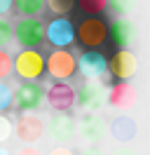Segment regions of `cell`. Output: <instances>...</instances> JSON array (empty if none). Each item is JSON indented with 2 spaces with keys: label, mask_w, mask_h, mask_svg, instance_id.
<instances>
[{
  "label": "cell",
  "mask_w": 150,
  "mask_h": 155,
  "mask_svg": "<svg viewBox=\"0 0 150 155\" xmlns=\"http://www.w3.org/2000/svg\"><path fill=\"white\" fill-rule=\"evenodd\" d=\"M14 40L21 47H40L45 40V24L35 17H26L14 26Z\"/></svg>",
  "instance_id": "cell-11"
},
{
  "label": "cell",
  "mask_w": 150,
  "mask_h": 155,
  "mask_svg": "<svg viewBox=\"0 0 150 155\" xmlns=\"http://www.w3.org/2000/svg\"><path fill=\"white\" fill-rule=\"evenodd\" d=\"M45 134L52 139V143L68 146L75 136V117L70 113H54L45 122Z\"/></svg>",
  "instance_id": "cell-8"
},
{
  "label": "cell",
  "mask_w": 150,
  "mask_h": 155,
  "mask_svg": "<svg viewBox=\"0 0 150 155\" xmlns=\"http://www.w3.org/2000/svg\"><path fill=\"white\" fill-rule=\"evenodd\" d=\"M106 104L117 110H131L139 104V89L131 85L129 80H120L106 92Z\"/></svg>",
  "instance_id": "cell-12"
},
{
  "label": "cell",
  "mask_w": 150,
  "mask_h": 155,
  "mask_svg": "<svg viewBox=\"0 0 150 155\" xmlns=\"http://www.w3.org/2000/svg\"><path fill=\"white\" fill-rule=\"evenodd\" d=\"M12 97H14V89L9 87L5 80H0V113L12 108Z\"/></svg>",
  "instance_id": "cell-22"
},
{
  "label": "cell",
  "mask_w": 150,
  "mask_h": 155,
  "mask_svg": "<svg viewBox=\"0 0 150 155\" xmlns=\"http://www.w3.org/2000/svg\"><path fill=\"white\" fill-rule=\"evenodd\" d=\"M45 7L54 12V17H66L75 7V0H45Z\"/></svg>",
  "instance_id": "cell-19"
},
{
  "label": "cell",
  "mask_w": 150,
  "mask_h": 155,
  "mask_svg": "<svg viewBox=\"0 0 150 155\" xmlns=\"http://www.w3.org/2000/svg\"><path fill=\"white\" fill-rule=\"evenodd\" d=\"M45 104V87L38 80H24L12 97V106L21 113H33Z\"/></svg>",
  "instance_id": "cell-3"
},
{
  "label": "cell",
  "mask_w": 150,
  "mask_h": 155,
  "mask_svg": "<svg viewBox=\"0 0 150 155\" xmlns=\"http://www.w3.org/2000/svg\"><path fill=\"white\" fill-rule=\"evenodd\" d=\"M45 71H47V75H52L54 80H68L77 71V59H75L73 52H68L66 47L54 49L45 59Z\"/></svg>",
  "instance_id": "cell-7"
},
{
  "label": "cell",
  "mask_w": 150,
  "mask_h": 155,
  "mask_svg": "<svg viewBox=\"0 0 150 155\" xmlns=\"http://www.w3.org/2000/svg\"><path fill=\"white\" fill-rule=\"evenodd\" d=\"M47 155H75V153H73V148H68V146H64V143H54V148Z\"/></svg>",
  "instance_id": "cell-25"
},
{
  "label": "cell",
  "mask_w": 150,
  "mask_h": 155,
  "mask_svg": "<svg viewBox=\"0 0 150 155\" xmlns=\"http://www.w3.org/2000/svg\"><path fill=\"white\" fill-rule=\"evenodd\" d=\"M80 150H82L80 155H106L99 146H89V148H80Z\"/></svg>",
  "instance_id": "cell-26"
},
{
  "label": "cell",
  "mask_w": 150,
  "mask_h": 155,
  "mask_svg": "<svg viewBox=\"0 0 150 155\" xmlns=\"http://www.w3.org/2000/svg\"><path fill=\"white\" fill-rule=\"evenodd\" d=\"M45 104L54 113H70L75 108V87L66 80H54L45 89Z\"/></svg>",
  "instance_id": "cell-6"
},
{
  "label": "cell",
  "mask_w": 150,
  "mask_h": 155,
  "mask_svg": "<svg viewBox=\"0 0 150 155\" xmlns=\"http://www.w3.org/2000/svg\"><path fill=\"white\" fill-rule=\"evenodd\" d=\"M45 40L54 49H61V47L73 45V40H75V26H73V21L66 19V17H54V19L45 26Z\"/></svg>",
  "instance_id": "cell-10"
},
{
  "label": "cell",
  "mask_w": 150,
  "mask_h": 155,
  "mask_svg": "<svg viewBox=\"0 0 150 155\" xmlns=\"http://www.w3.org/2000/svg\"><path fill=\"white\" fill-rule=\"evenodd\" d=\"M77 7H80L87 17H96V14L106 12L108 0H77Z\"/></svg>",
  "instance_id": "cell-18"
},
{
  "label": "cell",
  "mask_w": 150,
  "mask_h": 155,
  "mask_svg": "<svg viewBox=\"0 0 150 155\" xmlns=\"http://www.w3.org/2000/svg\"><path fill=\"white\" fill-rule=\"evenodd\" d=\"M12 7L24 17H38L45 10V0H12Z\"/></svg>",
  "instance_id": "cell-17"
},
{
  "label": "cell",
  "mask_w": 150,
  "mask_h": 155,
  "mask_svg": "<svg viewBox=\"0 0 150 155\" xmlns=\"http://www.w3.org/2000/svg\"><path fill=\"white\" fill-rule=\"evenodd\" d=\"M12 134L17 136L21 143L33 146L45 136V120L40 115H33V113H24V115L14 122V132H12Z\"/></svg>",
  "instance_id": "cell-9"
},
{
  "label": "cell",
  "mask_w": 150,
  "mask_h": 155,
  "mask_svg": "<svg viewBox=\"0 0 150 155\" xmlns=\"http://www.w3.org/2000/svg\"><path fill=\"white\" fill-rule=\"evenodd\" d=\"M77 71L82 73L87 80H99L108 73V59L96 49H84L80 59H77Z\"/></svg>",
  "instance_id": "cell-14"
},
{
  "label": "cell",
  "mask_w": 150,
  "mask_h": 155,
  "mask_svg": "<svg viewBox=\"0 0 150 155\" xmlns=\"http://www.w3.org/2000/svg\"><path fill=\"white\" fill-rule=\"evenodd\" d=\"M108 71L117 80H131L136 75V71H139V57L129 47H117V52L108 61Z\"/></svg>",
  "instance_id": "cell-13"
},
{
  "label": "cell",
  "mask_w": 150,
  "mask_h": 155,
  "mask_svg": "<svg viewBox=\"0 0 150 155\" xmlns=\"http://www.w3.org/2000/svg\"><path fill=\"white\" fill-rule=\"evenodd\" d=\"M108 132V122L103 120L99 113H84L82 117L75 120V141L80 148H89V146H99L103 136Z\"/></svg>",
  "instance_id": "cell-1"
},
{
  "label": "cell",
  "mask_w": 150,
  "mask_h": 155,
  "mask_svg": "<svg viewBox=\"0 0 150 155\" xmlns=\"http://www.w3.org/2000/svg\"><path fill=\"white\" fill-rule=\"evenodd\" d=\"M12 40H14V26H12V21L0 17V47H7Z\"/></svg>",
  "instance_id": "cell-21"
},
{
  "label": "cell",
  "mask_w": 150,
  "mask_h": 155,
  "mask_svg": "<svg viewBox=\"0 0 150 155\" xmlns=\"http://www.w3.org/2000/svg\"><path fill=\"white\" fill-rule=\"evenodd\" d=\"M9 73H12V54L5 47H0V80L9 78Z\"/></svg>",
  "instance_id": "cell-24"
},
{
  "label": "cell",
  "mask_w": 150,
  "mask_h": 155,
  "mask_svg": "<svg viewBox=\"0 0 150 155\" xmlns=\"http://www.w3.org/2000/svg\"><path fill=\"white\" fill-rule=\"evenodd\" d=\"M17 155H42V153L38 150L35 146H24V148H21V150H19Z\"/></svg>",
  "instance_id": "cell-27"
},
{
  "label": "cell",
  "mask_w": 150,
  "mask_h": 155,
  "mask_svg": "<svg viewBox=\"0 0 150 155\" xmlns=\"http://www.w3.org/2000/svg\"><path fill=\"white\" fill-rule=\"evenodd\" d=\"M108 35H110L115 47H131L139 38V28L129 19H115L112 26L108 28Z\"/></svg>",
  "instance_id": "cell-15"
},
{
  "label": "cell",
  "mask_w": 150,
  "mask_h": 155,
  "mask_svg": "<svg viewBox=\"0 0 150 155\" xmlns=\"http://www.w3.org/2000/svg\"><path fill=\"white\" fill-rule=\"evenodd\" d=\"M12 71L21 80H40L45 73V57L38 47H24L17 57H12Z\"/></svg>",
  "instance_id": "cell-2"
},
{
  "label": "cell",
  "mask_w": 150,
  "mask_h": 155,
  "mask_svg": "<svg viewBox=\"0 0 150 155\" xmlns=\"http://www.w3.org/2000/svg\"><path fill=\"white\" fill-rule=\"evenodd\" d=\"M12 132H14V122H12L5 113H0V146L5 143V141H9Z\"/></svg>",
  "instance_id": "cell-23"
},
{
  "label": "cell",
  "mask_w": 150,
  "mask_h": 155,
  "mask_svg": "<svg viewBox=\"0 0 150 155\" xmlns=\"http://www.w3.org/2000/svg\"><path fill=\"white\" fill-rule=\"evenodd\" d=\"M75 35H77V42H80L84 49H96L108 40V26H106V21L99 19V17H87V19L80 21Z\"/></svg>",
  "instance_id": "cell-5"
},
{
  "label": "cell",
  "mask_w": 150,
  "mask_h": 155,
  "mask_svg": "<svg viewBox=\"0 0 150 155\" xmlns=\"http://www.w3.org/2000/svg\"><path fill=\"white\" fill-rule=\"evenodd\" d=\"M12 10V0H0V17H5Z\"/></svg>",
  "instance_id": "cell-28"
},
{
  "label": "cell",
  "mask_w": 150,
  "mask_h": 155,
  "mask_svg": "<svg viewBox=\"0 0 150 155\" xmlns=\"http://www.w3.org/2000/svg\"><path fill=\"white\" fill-rule=\"evenodd\" d=\"M108 132H110V136L115 141L129 143V141H134V139L139 136V122L131 115H117L110 125H108Z\"/></svg>",
  "instance_id": "cell-16"
},
{
  "label": "cell",
  "mask_w": 150,
  "mask_h": 155,
  "mask_svg": "<svg viewBox=\"0 0 150 155\" xmlns=\"http://www.w3.org/2000/svg\"><path fill=\"white\" fill-rule=\"evenodd\" d=\"M112 155H136V153L131 150L129 146H122V148H117V150H112Z\"/></svg>",
  "instance_id": "cell-29"
},
{
  "label": "cell",
  "mask_w": 150,
  "mask_h": 155,
  "mask_svg": "<svg viewBox=\"0 0 150 155\" xmlns=\"http://www.w3.org/2000/svg\"><path fill=\"white\" fill-rule=\"evenodd\" d=\"M106 85L101 80H84L75 92V104L84 113H99L106 106Z\"/></svg>",
  "instance_id": "cell-4"
},
{
  "label": "cell",
  "mask_w": 150,
  "mask_h": 155,
  "mask_svg": "<svg viewBox=\"0 0 150 155\" xmlns=\"http://www.w3.org/2000/svg\"><path fill=\"white\" fill-rule=\"evenodd\" d=\"M0 155H12V153H9L7 148H2V146H0Z\"/></svg>",
  "instance_id": "cell-30"
},
{
  "label": "cell",
  "mask_w": 150,
  "mask_h": 155,
  "mask_svg": "<svg viewBox=\"0 0 150 155\" xmlns=\"http://www.w3.org/2000/svg\"><path fill=\"white\" fill-rule=\"evenodd\" d=\"M108 5H110V10L117 17H127V14H131V12L136 10L139 0H108Z\"/></svg>",
  "instance_id": "cell-20"
}]
</instances>
